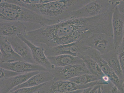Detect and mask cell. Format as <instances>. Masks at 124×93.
I'll use <instances>...</instances> for the list:
<instances>
[{"mask_svg": "<svg viewBox=\"0 0 124 93\" xmlns=\"http://www.w3.org/2000/svg\"><path fill=\"white\" fill-rule=\"evenodd\" d=\"M7 38L14 50L24 62L36 64L29 46L18 36Z\"/></svg>", "mask_w": 124, "mask_h": 93, "instance_id": "14", "label": "cell"}, {"mask_svg": "<svg viewBox=\"0 0 124 93\" xmlns=\"http://www.w3.org/2000/svg\"><path fill=\"white\" fill-rule=\"evenodd\" d=\"M98 93H101V89L100 87V86H99L98 89Z\"/></svg>", "mask_w": 124, "mask_h": 93, "instance_id": "30", "label": "cell"}, {"mask_svg": "<svg viewBox=\"0 0 124 93\" xmlns=\"http://www.w3.org/2000/svg\"><path fill=\"white\" fill-rule=\"evenodd\" d=\"M84 54L89 56L94 60L100 66L104 74L110 78L111 83L116 86L121 93H124L123 81L119 79L98 52L89 47Z\"/></svg>", "mask_w": 124, "mask_h": 93, "instance_id": "6", "label": "cell"}, {"mask_svg": "<svg viewBox=\"0 0 124 93\" xmlns=\"http://www.w3.org/2000/svg\"><path fill=\"white\" fill-rule=\"evenodd\" d=\"M0 63H12L17 61H24L13 49L7 38L0 37Z\"/></svg>", "mask_w": 124, "mask_h": 93, "instance_id": "15", "label": "cell"}, {"mask_svg": "<svg viewBox=\"0 0 124 93\" xmlns=\"http://www.w3.org/2000/svg\"><path fill=\"white\" fill-rule=\"evenodd\" d=\"M0 68L21 74L48 71L39 65L24 61H19L10 63H0Z\"/></svg>", "mask_w": 124, "mask_h": 93, "instance_id": "12", "label": "cell"}, {"mask_svg": "<svg viewBox=\"0 0 124 93\" xmlns=\"http://www.w3.org/2000/svg\"><path fill=\"white\" fill-rule=\"evenodd\" d=\"M121 93L120 92V91H119V92H118V93Z\"/></svg>", "mask_w": 124, "mask_h": 93, "instance_id": "32", "label": "cell"}, {"mask_svg": "<svg viewBox=\"0 0 124 93\" xmlns=\"http://www.w3.org/2000/svg\"><path fill=\"white\" fill-rule=\"evenodd\" d=\"M82 41L85 45L95 50L101 55L115 49L113 36L107 34L94 33Z\"/></svg>", "mask_w": 124, "mask_h": 93, "instance_id": "4", "label": "cell"}, {"mask_svg": "<svg viewBox=\"0 0 124 93\" xmlns=\"http://www.w3.org/2000/svg\"><path fill=\"white\" fill-rule=\"evenodd\" d=\"M47 57L51 64L55 67H62L72 65L84 64L80 57L67 54Z\"/></svg>", "mask_w": 124, "mask_h": 93, "instance_id": "17", "label": "cell"}, {"mask_svg": "<svg viewBox=\"0 0 124 93\" xmlns=\"http://www.w3.org/2000/svg\"><path fill=\"white\" fill-rule=\"evenodd\" d=\"M91 0H52L46 4H30L22 0H8L9 3L29 9L56 24L71 19L74 12Z\"/></svg>", "mask_w": 124, "mask_h": 93, "instance_id": "1", "label": "cell"}, {"mask_svg": "<svg viewBox=\"0 0 124 93\" xmlns=\"http://www.w3.org/2000/svg\"><path fill=\"white\" fill-rule=\"evenodd\" d=\"M45 85L44 86V87H43L42 88L40 89V90L34 93H46V90L45 88Z\"/></svg>", "mask_w": 124, "mask_h": 93, "instance_id": "28", "label": "cell"}, {"mask_svg": "<svg viewBox=\"0 0 124 93\" xmlns=\"http://www.w3.org/2000/svg\"><path fill=\"white\" fill-rule=\"evenodd\" d=\"M117 0H91L74 12L72 18H88L101 15L108 12Z\"/></svg>", "mask_w": 124, "mask_h": 93, "instance_id": "3", "label": "cell"}, {"mask_svg": "<svg viewBox=\"0 0 124 93\" xmlns=\"http://www.w3.org/2000/svg\"><path fill=\"white\" fill-rule=\"evenodd\" d=\"M54 76L50 71H40L39 73L32 76L21 85L12 89L11 91L23 88H31L36 87L46 83L53 81Z\"/></svg>", "mask_w": 124, "mask_h": 93, "instance_id": "16", "label": "cell"}, {"mask_svg": "<svg viewBox=\"0 0 124 93\" xmlns=\"http://www.w3.org/2000/svg\"><path fill=\"white\" fill-rule=\"evenodd\" d=\"M89 46L84 45L82 40L66 45L49 47L45 51L46 56H56L67 54L79 57L85 53Z\"/></svg>", "mask_w": 124, "mask_h": 93, "instance_id": "8", "label": "cell"}, {"mask_svg": "<svg viewBox=\"0 0 124 93\" xmlns=\"http://www.w3.org/2000/svg\"><path fill=\"white\" fill-rule=\"evenodd\" d=\"M18 36L29 46L36 64L42 66L48 71H51L54 68L55 66L52 65L48 60L45 54V50L43 47L36 46L26 39L22 35H18Z\"/></svg>", "mask_w": 124, "mask_h": 93, "instance_id": "13", "label": "cell"}, {"mask_svg": "<svg viewBox=\"0 0 124 93\" xmlns=\"http://www.w3.org/2000/svg\"><path fill=\"white\" fill-rule=\"evenodd\" d=\"M0 20L18 21L42 27L56 24L33 11L5 0L0 1Z\"/></svg>", "mask_w": 124, "mask_h": 93, "instance_id": "2", "label": "cell"}, {"mask_svg": "<svg viewBox=\"0 0 124 93\" xmlns=\"http://www.w3.org/2000/svg\"><path fill=\"white\" fill-rule=\"evenodd\" d=\"M23 74L15 71L0 68V79L12 77L19 75Z\"/></svg>", "mask_w": 124, "mask_h": 93, "instance_id": "23", "label": "cell"}, {"mask_svg": "<svg viewBox=\"0 0 124 93\" xmlns=\"http://www.w3.org/2000/svg\"><path fill=\"white\" fill-rule=\"evenodd\" d=\"M116 50L119 57L121 68L122 71L124 88V34L122 42Z\"/></svg>", "mask_w": 124, "mask_h": 93, "instance_id": "21", "label": "cell"}, {"mask_svg": "<svg viewBox=\"0 0 124 93\" xmlns=\"http://www.w3.org/2000/svg\"><path fill=\"white\" fill-rule=\"evenodd\" d=\"M50 71L54 76L53 81L68 80L82 75L91 74L85 64L72 65L62 67L54 66Z\"/></svg>", "mask_w": 124, "mask_h": 93, "instance_id": "9", "label": "cell"}, {"mask_svg": "<svg viewBox=\"0 0 124 93\" xmlns=\"http://www.w3.org/2000/svg\"><path fill=\"white\" fill-rule=\"evenodd\" d=\"M33 25L16 21L0 20V36L8 37L23 35L28 32L36 30Z\"/></svg>", "mask_w": 124, "mask_h": 93, "instance_id": "7", "label": "cell"}, {"mask_svg": "<svg viewBox=\"0 0 124 93\" xmlns=\"http://www.w3.org/2000/svg\"><path fill=\"white\" fill-rule=\"evenodd\" d=\"M113 84L112 83L108 84H102L100 85L101 93H112L111 88Z\"/></svg>", "mask_w": 124, "mask_h": 93, "instance_id": "24", "label": "cell"}, {"mask_svg": "<svg viewBox=\"0 0 124 93\" xmlns=\"http://www.w3.org/2000/svg\"><path fill=\"white\" fill-rule=\"evenodd\" d=\"M40 71L23 74L12 77L0 79V93H8L13 88L22 84Z\"/></svg>", "mask_w": 124, "mask_h": 93, "instance_id": "11", "label": "cell"}, {"mask_svg": "<svg viewBox=\"0 0 124 93\" xmlns=\"http://www.w3.org/2000/svg\"><path fill=\"white\" fill-rule=\"evenodd\" d=\"M98 89L96 91V92L95 93H98Z\"/></svg>", "mask_w": 124, "mask_h": 93, "instance_id": "31", "label": "cell"}, {"mask_svg": "<svg viewBox=\"0 0 124 93\" xmlns=\"http://www.w3.org/2000/svg\"><path fill=\"white\" fill-rule=\"evenodd\" d=\"M105 84L102 80L86 84H79L69 80H58L49 82L47 84V93H63L84 90L97 85Z\"/></svg>", "mask_w": 124, "mask_h": 93, "instance_id": "5", "label": "cell"}, {"mask_svg": "<svg viewBox=\"0 0 124 93\" xmlns=\"http://www.w3.org/2000/svg\"><path fill=\"white\" fill-rule=\"evenodd\" d=\"M69 81L79 84H86L102 80L101 78L91 74H86L78 76L69 79Z\"/></svg>", "mask_w": 124, "mask_h": 93, "instance_id": "20", "label": "cell"}, {"mask_svg": "<svg viewBox=\"0 0 124 93\" xmlns=\"http://www.w3.org/2000/svg\"><path fill=\"white\" fill-rule=\"evenodd\" d=\"M83 60L88 70L91 74L94 75L102 79L106 75L104 74L98 63L90 56L85 54L79 56Z\"/></svg>", "mask_w": 124, "mask_h": 93, "instance_id": "19", "label": "cell"}, {"mask_svg": "<svg viewBox=\"0 0 124 93\" xmlns=\"http://www.w3.org/2000/svg\"><path fill=\"white\" fill-rule=\"evenodd\" d=\"M93 87H90L83 90V92L81 93H89Z\"/></svg>", "mask_w": 124, "mask_h": 93, "instance_id": "27", "label": "cell"}, {"mask_svg": "<svg viewBox=\"0 0 124 93\" xmlns=\"http://www.w3.org/2000/svg\"><path fill=\"white\" fill-rule=\"evenodd\" d=\"M117 6L114 9L112 18V26L115 49L122 42L124 34V15L118 10Z\"/></svg>", "mask_w": 124, "mask_h": 93, "instance_id": "10", "label": "cell"}, {"mask_svg": "<svg viewBox=\"0 0 124 93\" xmlns=\"http://www.w3.org/2000/svg\"><path fill=\"white\" fill-rule=\"evenodd\" d=\"M101 56L119 79L123 81L122 71L119 57L116 49L111 51L108 54L101 55Z\"/></svg>", "mask_w": 124, "mask_h": 93, "instance_id": "18", "label": "cell"}, {"mask_svg": "<svg viewBox=\"0 0 124 93\" xmlns=\"http://www.w3.org/2000/svg\"><path fill=\"white\" fill-rule=\"evenodd\" d=\"M83 90H79L76 91L70 92L63 93H81L83 92Z\"/></svg>", "mask_w": 124, "mask_h": 93, "instance_id": "29", "label": "cell"}, {"mask_svg": "<svg viewBox=\"0 0 124 93\" xmlns=\"http://www.w3.org/2000/svg\"><path fill=\"white\" fill-rule=\"evenodd\" d=\"M117 7L119 12L124 15V0H119V3Z\"/></svg>", "mask_w": 124, "mask_h": 93, "instance_id": "25", "label": "cell"}, {"mask_svg": "<svg viewBox=\"0 0 124 93\" xmlns=\"http://www.w3.org/2000/svg\"><path fill=\"white\" fill-rule=\"evenodd\" d=\"M46 83L31 88H23L16 90L14 91L10 92L8 93H34L42 89Z\"/></svg>", "mask_w": 124, "mask_h": 93, "instance_id": "22", "label": "cell"}, {"mask_svg": "<svg viewBox=\"0 0 124 93\" xmlns=\"http://www.w3.org/2000/svg\"><path fill=\"white\" fill-rule=\"evenodd\" d=\"M100 86V85H97L94 86L92 88L89 93H95L96 91L98 89Z\"/></svg>", "mask_w": 124, "mask_h": 93, "instance_id": "26", "label": "cell"}]
</instances>
